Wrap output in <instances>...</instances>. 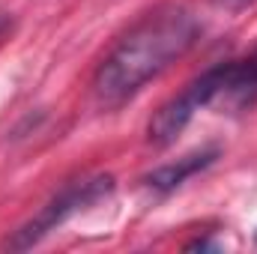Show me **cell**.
Segmentation results:
<instances>
[{
    "instance_id": "obj_1",
    "label": "cell",
    "mask_w": 257,
    "mask_h": 254,
    "mask_svg": "<svg viewBox=\"0 0 257 254\" xmlns=\"http://www.w3.org/2000/svg\"><path fill=\"white\" fill-rule=\"evenodd\" d=\"M197 36L200 24L183 6H165L144 15L93 75V96L99 108L114 111L135 99L153 78L186 57Z\"/></svg>"
},
{
    "instance_id": "obj_2",
    "label": "cell",
    "mask_w": 257,
    "mask_h": 254,
    "mask_svg": "<svg viewBox=\"0 0 257 254\" xmlns=\"http://www.w3.org/2000/svg\"><path fill=\"white\" fill-rule=\"evenodd\" d=\"M114 191V177L111 174H96V177H87V180H78V183H69L66 189H60L24 227H18L6 242L3 248L9 251H24V248H33L39 239H45L51 230H57L60 224H66L72 215L96 206L102 197H108Z\"/></svg>"
},
{
    "instance_id": "obj_3",
    "label": "cell",
    "mask_w": 257,
    "mask_h": 254,
    "mask_svg": "<svg viewBox=\"0 0 257 254\" xmlns=\"http://www.w3.org/2000/svg\"><path fill=\"white\" fill-rule=\"evenodd\" d=\"M227 69H230V63L209 66L203 75L194 78L183 93H177L171 102H165L153 114V120L147 126L150 144L153 147H171L183 135V129L192 123V117L200 108H209L212 102H218L221 93H224V87H227Z\"/></svg>"
},
{
    "instance_id": "obj_4",
    "label": "cell",
    "mask_w": 257,
    "mask_h": 254,
    "mask_svg": "<svg viewBox=\"0 0 257 254\" xmlns=\"http://www.w3.org/2000/svg\"><path fill=\"white\" fill-rule=\"evenodd\" d=\"M215 159H218V147L194 150V153H189V156H183V159H177V162H171V165H162V168H156L153 174H147V177H144V186L165 197V194H171V191L180 189L189 177L206 171Z\"/></svg>"
},
{
    "instance_id": "obj_5",
    "label": "cell",
    "mask_w": 257,
    "mask_h": 254,
    "mask_svg": "<svg viewBox=\"0 0 257 254\" xmlns=\"http://www.w3.org/2000/svg\"><path fill=\"white\" fill-rule=\"evenodd\" d=\"M227 87L221 93L218 102L236 108V111H245L257 102V48L242 57V60H227Z\"/></svg>"
},
{
    "instance_id": "obj_6",
    "label": "cell",
    "mask_w": 257,
    "mask_h": 254,
    "mask_svg": "<svg viewBox=\"0 0 257 254\" xmlns=\"http://www.w3.org/2000/svg\"><path fill=\"white\" fill-rule=\"evenodd\" d=\"M186 248H189V251H218L221 245L212 242V239H194V242H189Z\"/></svg>"
},
{
    "instance_id": "obj_7",
    "label": "cell",
    "mask_w": 257,
    "mask_h": 254,
    "mask_svg": "<svg viewBox=\"0 0 257 254\" xmlns=\"http://www.w3.org/2000/svg\"><path fill=\"white\" fill-rule=\"evenodd\" d=\"M9 30H12V18L9 15H0V39H6Z\"/></svg>"
},
{
    "instance_id": "obj_8",
    "label": "cell",
    "mask_w": 257,
    "mask_h": 254,
    "mask_svg": "<svg viewBox=\"0 0 257 254\" xmlns=\"http://www.w3.org/2000/svg\"><path fill=\"white\" fill-rule=\"evenodd\" d=\"M215 3H224V6H242V3H248V0H215Z\"/></svg>"
}]
</instances>
